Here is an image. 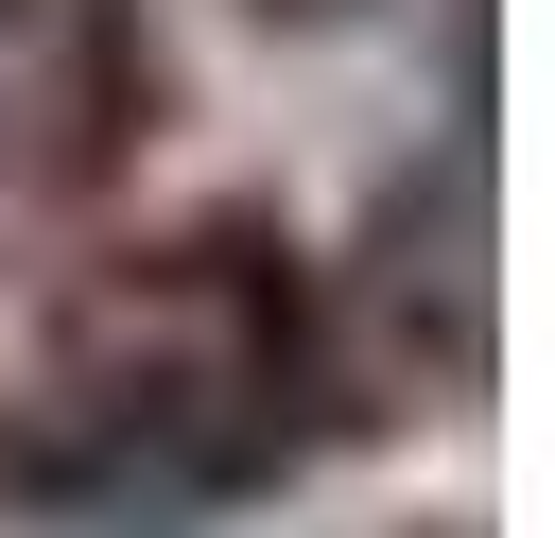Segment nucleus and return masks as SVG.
I'll return each mask as SVG.
<instances>
[{
	"label": "nucleus",
	"instance_id": "nucleus-1",
	"mask_svg": "<svg viewBox=\"0 0 555 538\" xmlns=\"http://www.w3.org/2000/svg\"><path fill=\"white\" fill-rule=\"evenodd\" d=\"M312 382H330V330H312L295 243H260V226L139 243L69 295L35 399L0 417V503L208 521V503H243L312 451Z\"/></svg>",
	"mask_w": 555,
	"mask_h": 538
},
{
	"label": "nucleus",
	"instance_id": "nucleus-2",
	"mask_svg": "<svg viewBox=\"0 0 555 538\" xmlns=\"http://www.w3.org/2000/svg\"><path fill=\"white\" fill-rule=\"evenodd\" d=\"M156 35L139 0H0V208H69L139 156Z\"/></svg>",
	"mask_w": 555,
	"mask_h": 538
},
{
	"label": "nucleus",
	"instance_id": "nucleus-3",
	"mask_svg": "<svg viewBox=\"0 0 555 538\" xmlns=\"http://www.w3.org/2000/svg\"><path fill=\"white\" fill-rule=\"evenodd\" d=\"M243 17H295V35H312V17H364V0H243Z\"/></svg>",
	"mask_w": 555,
	"mask_h": 538
}]
</instances>
